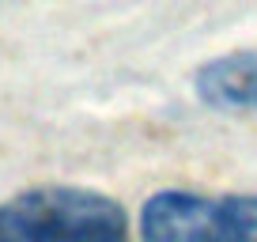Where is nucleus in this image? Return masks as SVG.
Returning <instances> with one entry per match:
<instances>
[{
	"label": "nucleus",
	"instance_id": "nucleus-1",
	"mask_svg": "<svg viewBox=\"0 0 257 242\" xmlns=\"http://www.w3.org/2000/svg\"><path fill=\"white\" fill-rule=\"evenodd\" d=\"M0 242H128V223L106 193L38 186L0 204Z\"/></svg>",
	"mask_w": 257,
	"mask_h": 242
},
{
	"label": "nucleus",
	"instance_id": "nucleus-2",
	"mask_svg": "<svg viewBox=\"0 0 257 242\" xmlns=\"http://www.w3.org/2000/svg\"><path fill=\"white\" fill-rule=\"evenodd\" d=\"M144 242H253L257 212L246 201H219L185 189L155 193L140 212Z\"/></svg>",
	"mask_w": 257,
	"mask_h": 242
},
{
	"label": "nucleus",
	"instance_id": "nucleus-3",
	"mask_svg": "<svg viewBox=\"0 0 257 242\" xmlns=\"http://www.w3.org/2000/svg\"><path fill=\"white\" fill-rule=\"evenodd\" d=\"M193 87H197L201 102L216 106V110H231V113L257 110V46L212 57L208 65L197 68Z\"/></svg>",
	"mask_w": 257,
	"mask_h": 242
}]
</instances>
